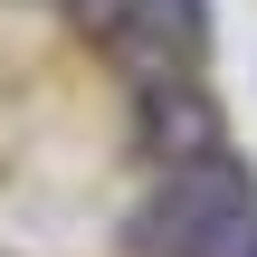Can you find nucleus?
Returning <instances> with one entry per match:
<instances>
[{"label": "nucleus", "instance_id": "1", "mask_svg": "<svg viewBox=\"0 0 257 257\" xmlns=\"http://www.w3.org/2000/svg\"><path fill=\"white\" fill-rule=\"evenodd\" d=\"M257 210V181L238 153H210V162H181V172H162L153 191H143V210H134V248L143 257H191V238H210L219 219H238Z\"/></svg>", "mask_w": 257, "mask_h": 257}, {"label": "nucleus", "instance_id": "2", "mask_svg": "<svg viewBox=\"0 0 257 257\" xmlns=\"http://www.w3.org/2000/svg\"><path fill=\"white\" fill-rule=\"evenodd\" d=\"M134 134H143V153H153L162 172L229 153V124H219V105H210L200 76H162V86H143V95H134Z\"/></svg>", "mask_w": 257, "mask_h": 257}, {"label": "nucleus", "instance_id": "3", "mask_svg": "<svg viewBox=\"0 0 257 257\" xmlns=\"http://www.w3.org/2000/svg\"><path fill=\"white\" fill-rule=\"evenodd\" d=\"M143 10H153V29H162L181 57H191V48H200V29H210V0H143Z\"/></svg>", "mask_w": 257, "mask_h": 257}]
</instances>
